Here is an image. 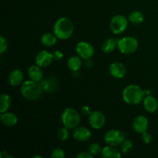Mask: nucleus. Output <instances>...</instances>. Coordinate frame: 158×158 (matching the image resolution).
Listing matches in <instances>:
<instances>
[{"label": "nucleus", "instance_id": "1", "mask_svg": "<svg viewBox=\"0 0 158 158\" xmlns=\"http://www.w3.org/2000/svg\"><path fill=\"white\" fill-rule=\"evenodd\" d=\"M74 31L73 23L66 17H62L56 20L53 26V33L57 39L65 40L72 36Z\"/></svg>", "mask_w": 158, "mask_h": 158}, {"label": "nucleus", "instance_id": "2", "mask_svg": "<svg viewBox=\"0 0 158 158\" xmlns=\"http://www.w3.org/2000/svg\"><path fill=\"white\" fill-rule=\"evenodd\" d=\"M22 95L27 100H35L41 97L43 92V86L41 84L38 83V82L33 80H26L20 87Z\"/></svg>", "mask_w": 158, "mask_h": 158}, {"label": "nucleus", "instance_id": "3", "mask_svg": "<svg viewBox=\"0 0 158 158\" xmlns=\"http://www.w3.org/2000/svg\"><path fill=\"white\" fill-rule=\"evenodd\" d=\"M145 92L140 86L131 84L127 86L123 91V99L127 104L137 105L142 101Z\"/></svg>", "mask_w": 158, "mask_h": 158}, {"label": "nucleus", "instance_id": "4", "mask_svg": "<svg viewBox=\"0 0 158 158\" xmlns=\"http://www.w3.org/2000/svg\"><path fill=\"white\" fill-rule=\"evenodd\" d=\"M62 122L63 126L69 130L75 129L80 123V114L74 108H66L62 114Z\"/></svg>", "mask_w": 158, "mask_h": 158}, {"label": "nucleus", "instance_id": "5", "mask_svg": "<svg viewBox=\"0 0 158 158\" xmlns=\"http://www.w3.org/2000/svg\"><path fill=\"white\" fill-rule=\"evenodd\" d=\"M138 41L133 36H125L117 41V47L121 53L125 55L132 54L138 48Z\"/></svg>", "mask_w": 158, "mask_h": 158}, {"label": "nucleus", "instance_id": "6", "mask_svg": "<svg viewBox=\"0 0 158 158\" xmlns=\"http://www.w3.org/2000/svg\"><path fill=\"white\" fill-rule=\"evenodd\" d=\"M125 140V134L119 130H110L104 136V141L107 145L117 147L121 144Z\"/></svg>", "mask_w": 158, "mask_h": 158}, {"label": "nucleus", "instance_id": "7", "mask_svg": "<svg viewBox=\"0 0 158 158\" xmlns=\"http://www.w3.org/2000/svg\"><path fill=\"white\" fill-rule=\"evenodd\" d=\"M128 19L123 15H117L111 19L110 26L114 34H121L127 28Z\"/></svg>", "mask_w": 158, "mask_h": 158}, {"label": "nucleus", "instance_id": "8", "mask_svg": "<svg viewBox=\"0 0 158 158\" xmlns=\"http://www.w3.org/2000/svg\"><path fill=\"white\" fill-rule=\"evenodd\" d=\"M76 51L83 60H89L94 55V48L90 43L86 42H80L77 44Z\"/></svg>", "mask_w": 158, "mask_h": 158}, {"label": "nucleus", "instance_id": "9", "mask_svg": "<svg viewBox=\"0 0 158 158\" xmlns=\"http://www.w3.org/2000/svg\"><path fill=\"white\" fill-rule=\"evenodd\" d=\"M89 123L94 129H101L106 123V117L102 112L95 110L89 114Z\"/></svg>", "mask_w": 158, "mask_h": 158}, {"label": "nucleus", "instance_id": "10", "mask_svg": "<svg viewBox=\"0 0 158 158\" xmlns=\"http://www.w3.org/2000/svg\"><path fill=\"white\" fill-rule=\"evenodd\" d=\"M54 59L53 54L47 50H43L35 56V63L40 67H47L52 63Z\"/></svg>", "mask_w": 158, "mask_h": 158}, {"label": "nucleus", "instance_id": "11", "mask_svg": "<svg viewBox=\"0 0 158 158\" xmlns=\"http://www.w3.org/2000/svg\"><path fill=\"white\" fill-rule=\"evenodd\" d=\"M109 72L112 77L117 79H121L127 73V68L123 63L120 62H114L111 63L109 67Z\"/></svg>", "mask_w": 158, "mask_h": 158}, {"label": "nucleus", "instance_id": "12", "mask_svg": "<svg viewBox=\"0 0 158 158\" xmlns=\"http://www.w3.org/2000/svg\"><path fill=\"white\" fill-rule=\"evenodd\" d=\"M149 126V122H148V118L144 116H137L133 122V129L134 131L138 134H143L146 132L148 129Z\"/></svg>", "mask_w": 158, "mask_h": 158}, {"label": "nucleus", "instance_id": "13", "mask_svg": "<svg viewBox=\"0 0 158 158\" xmlns=\"http://www.w3.org/2000/svg\"><path fill=\"white\" fill-rule=\"evenodd\" d=\"M91 131L85 127H77L75 128L73 136L77 141L86 142L91 137Z\"/></svg>", "mask_w": 158, "mask_h": 158}, {"label": "nucleus", "instance_id": "14", "mask_svg": "<svg viewBox=\"0 0 158 158\" xmlns=\"http://www.w3.org/2000/svg\"><path fill=\"white\" fill-rule=\"evenodd\" d=\"M23 78H24V75H23L22 70L19 69H13L12 71H11L9 75V84L12 86H19L22 83Z\"/></svg>", "mask_w": 158, "mask_h": 158}, {"label": "nucleus", "instance_id": "15", "mask_svg": "<svg viewBox=\"0 0 158 158\" xmlns=\"http://www.w3.org/2000/svg\"><path fill=\"white\" fill-rule=\"evenodd\" d=\"M28 75H29V78L33 81H42L43 78V72L42 67H40L37 64L31 66L28 69Z\"/></svg>", "mask_w": 158, "mask_h": 158}, {"label": "nucleus", "instance_id": "16", "mask_svg": "<svg viewBox=\"0 0 158 158\" xmlns=\"http://www.w3.org/2000/svg\"><path fill=\"white\" fill-rule=\"evenodd\" d=\"M1 121L5 126L12 127L18 123V117L13 113L5 112L1 115Z\"/></svg>", "mask_w": 158, "mask_h": 158}, {"label": "nucleus", "instance_id": "17", "mask_svg": "<svg viewBox=\"0 0 158 158\" xmlns=\"http://www.w3.org/2000/svg\"><path fill=\"white\" fill-rule=\"evenodd\" d=\"M143 106L144 109L149 113H154L158 108V102L155 97L148 95L143 100Z\"/></svg>", "mask_w": 158, "mask_h": 158}, {"label": "nucleus", "instance_id": "18", "mask_svg": "<svg viewBox=\"0 0 158 158\" xmlns=\"http://www.w3.org/2000/svg\"><path fill=\"white\" fill-rule=\"evenodd\" d=\"M101 156L103 158H120L121 154L116 148V147L106 146L103 148L101 152Z\"/></svg>", "mask_w": 158, "mask_h": 158}, {"label": "nucleus", "instance_id": "19", "mask_svg": "<svg viewBox=\"0 0 158 158\" xmlns=\"http://www.w3.org/2000/svg\"><path fill=\"white\" fill-rule=\"evenodd\" d=\"M12 105V98L9 94H3L0 97V113L6 112Z\"/></svg>", "mask_w": 158, "mask_h": 158}, {"label": "nucleus", "instance_id": "20", "mask_svg": "<svg viewBox=\"0 0 158 158\" xmlns=\"http://www.w3.org/2000/svg\"><path fill=\"white\" fill-rule=\"evenodd\" d=\"M67 66L69 69L70 70L73 71V72L78 71L82 66L81 57L77 56H73L70 57L67 62Z\"/></svg>", "mask_w": 158, "mask_h": 158}, {"label": "nucleus", "instance_id": "21", "mask_svg": "<svg viewBox=\"0 0 158 158\" xmlns=\"http://www.w3.org/2000/svg\"><path fill=\"white\" fill-rule=\"evenodd\" d=\"M128 21L134 25H139L142 23L144 20L143 14L140 11H133L128 16Z\"/></svg>", "mask_w": 158, "mask_h": 158}, {"label": "nucleus", "instance_id": "22", "mask_svg": "<svg viewBox=\"0 0 158 158\" xmlns=\"http://www.w3.org/2000/svg\"><path fill=\"white\" fill-rule=\"evenodd\" d=\"M57 41V37L55 34L46 32L41 36V43L45 46H52L56 44Z\"/></svg>", "mask_w": 158, "mask_h": 158}, {"label": "nucleus", "instance_id": "23", "mask_svg": "<svg viewBox=\"0 0 158 158\" xmlns=\"http://www.w3.org/2000/svg\"><path fill=\"white\" fill-rule=\"evenodd\" d=\"M117 46V41L115 39L110 38L106 40L102 45V51L104 53H110L114 49H116Z\"/></svg>", "mask_w": 158, "mask_h": 158}, {"label": "nucleus", "instance_id": "24", "mask_svg": "<svg viewBox=\"0 0 158 158\" xmlns=\"http://www.w3.org/2000/svg\"><path fill=\"white\" fill-rule=\"evenodd\" d=\"M134 145L131 140H124L123 143L120 144V149L123 154H127L130 153L133 150Z\"/></svg>", "mask_w": 158, "mask_h": 158}, {"label": "nucleus", "instance_id": "25", "mask_svg": "<svg viewBox=\"0 0 158 158\" xmlns=\"http://www.w3.org/2000/svg\"><path fill=\"white\" fill-rule=\"evenodd\" d=\"M69 136V129L66 128V127H64L60 128L57 132V138L60 140V141H65L67 140V138Z\"/></svg>", "mask_w": 158, "mask_h": 158}, {"label": "nucleus", "instance_id": "26", "mask_svg": "<svg viewBox=\"0 0 158 158\" xmlns=\"http://www.w3.org/2000/svg\"><path fill=\"white\" fill-rule=\"evenodd\" d=\"M102 150L103 149H102L101 146L97 143H91V144L89 146V148H88V151H89V152L93 156L97 155V154H101Z\"/></svg>", "mask_w": 158, "mask_h": 158}, {"label": "nucleus", "instance_id": "27", "mask_svg": "<svg viewBox=\"0 0 158 158\" xmlns=\"http://www.w3.org/2000/svg\"><path fill=\"white\" fill-rule=\"evenodd\" d=\"M51 157L52 158H64L65 152L61 148H56L52 151L51 154Z\"/></svg>", "mask_w": 158, "mask_h": 158}, {"label": "nucleus", "instance_id": "28", "mask_svg": "<svg viewBox=\"0 0 158 158\" xmlns=\"http://www.w3.org/2000/svg\"><path fill=\"white\" fill-rule=\"evenodd\" d=\"M8 49V43L6 41V39L4 36L1 35L0 36V53L2 54L7 50Z\"/></svg>", "mask_w": 158, "mask_h": 158}, {"label": "nucleus", "instance_id": "29", "mask_svg": "<svg viewBox=\"0 0 158 158\" xmlns=\"http://www.w3.org/2000/svg\"><path fill=\"white\" fill-rule=\"evenodd\" d=\"M141 139L142 140H143V143L148 144V143H150L151 141H152V136H151V134H149V133H148L146 131V132L142 134Z\"/></svg>", "mask_w": 158, "mask_h": 158}, {"label": "nucleus", "instance_id": "30", "mask_svg": "<svg viewBox=\"0 0 158 158\" xmlns=\"http://www.w3.org/2000/svg\"><path fill=\"white\" fill-rule=\"evenodd\" d=\"M77 158H92L93 155L89 152H86V151H82L79 153L77 156Z\"/></svg>", "mask_w": 158, "mask_h": 158}, {"label": "nucleus", "instance_id": "31", "mask_svg": "<svg viewBox=\"0 0 158 158\" xmlns=\"http://www.w3.org/2000/svg\"><path fill=\"white\" fill-rule=\"evenodd\" d=\"M54 58L57 60H60V59H62L63 57V53L60 50H56L55 52L53 53Z\"/></svg>", "mask_w": 158, "mask_h": 158}, {"label": "nucleus", "instance_id": "32", "mask_svg": "<svg viewBox=\"0 0 158 158\" xmlns=\"http://www.w3.org/2000/svg\"><path fill=\"white\" fill-rule=\"evenodd\" d=\"M82 113H83L84 115H87V114H90L92 112H90V109L89 108V106H84L82 108Z\"/></svg>", "mask_w": 158, "mask_h": 158}, {"label": "nucleus", "instance_id": "33", "mask_svg": "<svg viewBox=\"0 0 158 158\" xmlns=\"http://www.w3.org/2000/svg\"><path fill=\"white\" fill-rule=\"evenodd\" d=\"M93 64H94V63H93V62L91 61V60H90V59H89V60H86V66H87V67H89V68L92 67Z\"/></svg>", "mask_w": 158, "mask_h": 158}, {"label": "nucleus", "instance_id": "34", "mask_svg": "<svg viewBox=\"0 0 158 158\" xmlns=\"http://www.w3.org/2000/svg\"><path fill=\"white\" fill-rule=\"evenodd\" d=\"M33 158H37V157H40V158H42L43 157H41V156H34V157H32Z\"/></svg>", "mask_w": 158, "mask_h": 158}]
</instances>
